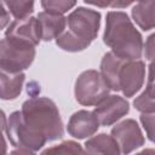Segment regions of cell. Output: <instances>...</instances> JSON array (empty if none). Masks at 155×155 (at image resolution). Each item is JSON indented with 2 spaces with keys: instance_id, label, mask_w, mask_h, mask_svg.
<instances>
[{
  "instance_id": "obj_23",
  "label": "cell",
  "mask_w": 155,
  "mask_h": 155,
  "mask_svg": "<svg viewBox=\"0 0 155 155\" xmlns=\"http://www.w3.org/2000/svg\"><path fill=\"white\" fill-rule=\"evenodd\" d=\"M6 19H7V10H6V7L2 5V27H5Z\"/></svg>"
},
{
  "instance_id": "obj_10",
  "label": "cell",
  "mask_w": 155,
  "mask_h": 155,
  "mask_svg": "<svg viewBox=\"0 0 155 155\" xmlns=\"http://www.w3.org/2000/svg\"><path fill=\"white\" fill-rule=\"evenodd\" d=\"M99 121L93 111L79 110L74 113L68 121V133L78 139L93 136L99 128Z\"/></svg>"
},
{
  "instance_id": "obj_15",
  "label": "cell",
  "mask_w": 155,
  "mask_h": 155,
  "mask_svg": "<svg viewBox=\"0 0 155 155\" xmlns=\"http://www.w3.org/2000/svg\"><path fill=\"white\" fill-rule=\"evenodd\" d=\"M85 150L90 154H111L117 155L121 154L120 147L113 136H108L105 133L97 134L85 143Z\"/></svg>"
},
{
  "instance_id": "obj_12",
  "label": "cell",
  "mask_w": 155,
  "mask_h": 155,
  "mask_svg": "<svg viewBox=\"0 0 155 155\" xmlns=\"http://www.w3.org/2000/svg\"><path fill=\"white\" fill-rule=\"evenodd\" d=\"M133 105L140 113L155 111V61L149 64L145 90L133 101Z\"/></svg>"
},
{
  "instance_id": "obj_3",
  "label": "cell",
  "mask_w": 155,
  "mask_h": 155,
  "mask_svg": "<svg viewBox=\"0 0 155 155\" xmlns=\"http://www.w3.org/2000/svg\"><path fill=\"white\" fill-rule=\"evenodd\" d=\"M103 41L116 56L138 59L143 52V38L125 12L110 11L105 19Z\"/></svg>"
},
{
  "instance_id": "obj_17",
  "label": "cell",
  "mask_w": 155,
  "mask_h": 155,
  "mask_svg": "<svg viewBox=\"0 0 155 155\" xmlns=\"http://www.w3.org/2000/svg\"><path fill=\"white\" fill-rule=\"evenodd\" d=\"M76 0H41V6L46 12L63 15L73 8Z\"/></svg>"
},
{
  "instance_id": "obj_13",
  "label": "cell",
  "mask_w": 155,
  "mask_h": 155,
  "mask_svg": "<svg viewBox=\"0 0 155 155\" xmlns=\"http://www.w3.org/2000/svg\"><path fill=\"white\" fill-rule=\"evenodd\" d=\"M25 75L19 73H7L5 70H1L0 73V96L1 99L8 101L15 99L19 96L22 92L23 82H24Z\"/></svg>"
},
{
  "instance_id": "obj_9",
  "label": "cell",
  "mask_w": 155,
  "mask_h": 155,
  "mask_svg": "<svg viewBox=\"0 0 155 155\" xmlns=\"http://www.w3.org/2000/svg\"><path fill=\"white\" fill-rule=\"evenodd\" d=\"M5 38L15 39L36 46L41 40V29L38 18L25 17L13 21L5 31Z\"/></svg>"
},
{
  "instance_id": "obj_6",
  "label": "cell",
  "mask_w": 155,
  "mask_h": 155,
  "mask_svg": "<svg viewBox=\"0 0 155 155\" xmlns=\"http://www.w3.org/2000/svg\"><path fill=\"white\" fill-rule=\"evenodd\" d=\"M109 86L97 70L82 71L75 82V98L82 105H97L109 94Z\"/></svg>"
},
{
  "instance_id": "obj_21",
  "label": "cell",
  "mask_w": 155,
  "mask_h": 155,
  "mask_svg": "<svg viewBox=\"0 0 155 155\" xmlns=\"http://www.w3.org/2000/svg\"><path fill=\"white\" fill-rule=\"evenodd\" d=\"M86 4L94 5L98 7H113L116 0H84Z\"/></svg>"
},
{
  "instance_id": "obj_8",
  "label": "cell",
  "mask_w": 155,
  "mask_h": 155,
  "mask_svg": "<svg viewBox=\"0 0 155 155\" xmlns=\"http://www.w3.org/2000/svg\"><path fill=\"white\" fill-rule=\"evenodd\" d=\"M128 111H130L128 102L125 98L116 94H108L96 105L93 110L102 126H110L115 124Z\"/></svg>"
},
{
  "instance_id": "obj_22",
  "label": "cell",
  "mask_w": 155,
  "mask_h": 155,
  "mask_svg": "<svg viewBox=\"0 0 155 155\" xmlns=\"http://www.w3.org/2000/svg\"><path fill=\"white\" fill-rule=\"evenodd\" d=\"M134 1H139V0H116L114 6H113V8H124V7L130 6Z\"/></svg>"
},
{
  "instance_id": "obj_2",
  "label": "cell",
  "mask_w": 155,
  "mask_h": 155,
  "mask_svg": "<svg viewBox=\"0 0 155 155\" xmlns=\"http://www.w3.org/2000/svg\"><path fill=\"white\" fill-rule=\"evenodd\" d=\"M101 74L110 90L132 97L143 86L145 65L139 59H125L114 52H108L102 58Z\"/></svg>"
},
{
  "instance_id": "obj_4",
  "label": "cell",
  "mask_w": 155,
  "mask_h": 155,
  "mask_svg": "<svg viewBox=\"0 0 155 155\" xmlns=\"http://www.w3.org/2000/svg\"><path fill=\"white\" fill-rule=\"evenodd\" d=\"M99 25V12L86 7H78L67 17L65 28L56 38V44L68 52L82 51L96 39Z\"/></svg>"
},
{
  "instance_id": "obj_14",
  "label": "cell",
  "mask_w": 155,
  "mask_h": 155,
  "mask_svg": "<svg viewBox=\"0 0 155 155\" xmlns=\"http://www.w3.org/2000/svg\"><path fill=\"white\" fill-rule=\"evenodd\" d=\"M132 18L144 31L155 28V0H139L132 8Z\"/></svg>"
},
{
  "instance_id": "obj_18",
  "label": "cell",
  "mask_w": 155,
  "mask_h": 155,
  "mask_svg": "<svg viewBox=\"0 0 155 155\" xmlns=\"http://www.w3.org/2000/svg\"><path fill=\"white\" fill-rule=\"evenodd\" d=\"M47 153L76 154V153H84V150H82V148L80 147L79 143H75L73 140H67V142H63L62 144H59L58 147H53V148H50V149L44 151V154H47Z\"/></svg>"
},
{
  "instance_id": "obj_11",
  "label": "cell",
  "mask_w": 155,
  "mask_h": 155,
  "mask_svg": "<svg viewBox=\"0 0 155 155\" xmlns=\"http://www.w3.org/2000/svg\"><path fill=\"white\" fill-rule=\"evenodd\" d=\"M38 21L41 29V39L44 41H51L56 39L65 28L67 18L63 15L50 13V12H40L38 15Z\"/></svg>"
},
{
  "instance_id": "obj_7",
  "label": "cell",
  "mask_w": 155,
  "mask_h": 155,
  "mask_svg": "<svg viewBox=\"0 0 155 155\" xmlns=\"http://www.w3.org/2000/svg\"><path fill=\"white\" fill-rule=\"evenodd\" d=\"M111 136L117 142L121 154H130L144 144L143 133L138 124L132 119L124 120L114 126L111 128Z\"/></svg>"
},
{
  "instance_id": "obj_19",
  "label": "cell",
  "mask_w": 155,
  "mask_h": 155,
  "mask_svg": "<svg viewBox=\"0 0 155 155\" xmlns=\"http://www.w3.org/2000/svg\"><path fill=\"white\" fill-rule=\"evenodd\" d=\"M140 122H142L143 128L145 130L148 139L151 140L153 143H155V111L154 113H142Z\"/></svg>"
},
{
  "instance_id": "obj_1",
  "label": "cell",
  "mask_w": 155,
  "mask_h": 155,
  "mask_svg": "<svg viewBox=\"0 0 155 155\" xmlns=\"http://www.w3.org/2000/svg\"><path fill=\"white\" fill-rule=\"evenodd\" d=\"M21 113L29 132L44 144L63 137V122L52 99L33 97L23 103Z\"/></svg>"
},
{
  "instance_id": "obj_16",
  "label": "cell",
  "mask_w": 155,
  "mask_h": 155,
  "mask_svg": "<svg viewBox=\"0 0 155 155\" xmlns=\"http://www.w3.org/2000/svg\"><path fill=\"white\" fill-rule=\"evenodd\" d=\"M2 5L16 19L25 18L34 11V0H2Z\"/></svg>"
},
{
  "instance_id": "obj_20",
  "label": "cell",
  "mask_w": 155,
  "mask_h": 155,
  "mask_svg": "<svg viewBox=\"0 0 155 155\" xmlns=\"http://www.w3.org/2000/svg\"><path fill=\"white\" fill-rule=\"evenodd\" d=\"M145 58L148 61H155V33L149 35L145 41Z\"/></svg>"
},
{
  "instance_id": "obj_5",
  "label": "cell",
  "mask_w": 155,
  "mask_h": 155,
  "mask_svg": "<svg viewBox=\"0 0 155 155\" xmlns=\"http://www.w3.org/2000/svg\"><path fill=\"white\" fill-rule=\"evenodd\" d=\"M35 58V46L4 38L0 44V68L7 73H19L30 67Z\"/></svg>"
}]
</instances>
